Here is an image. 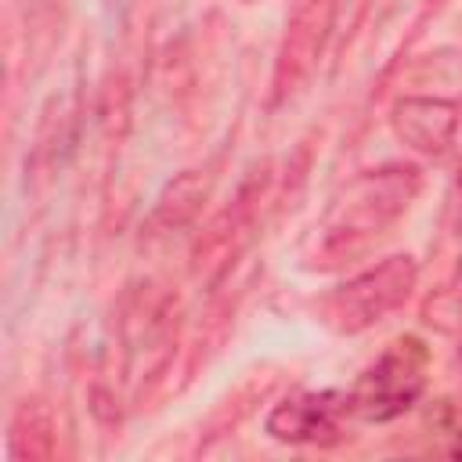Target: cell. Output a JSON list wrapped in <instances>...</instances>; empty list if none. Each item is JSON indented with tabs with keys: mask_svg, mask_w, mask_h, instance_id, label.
<instances>
[{
	"mask_svg": "<svg viewBox=\"0 0 462 462\" xmlns=\"http://www.w3.org/2000/svg\"><path fill=\"white\" fill-rule=\"evenodd\" d=\"M332 14H336V0H296L285 36H282V51L274 61V79H271V101L282 105L289 101L314 72L321 47L328 40L332 29Z\"/></svg>",
	"mask_w": 462,
	"mask_h": 462,
	"instance_id": "obj_4",
	"label": "cell"
},
{
	"mask_svg": "<svg viewBox=\"0 0 462 462\" xmlns=\"http://www.w3.org/2000/svg\"><path fill=\"white\" fill-rule=\"evenodd\" d=\"M343 415H350V397L336 390L292 393L267 415V433L282 444H339Z\"/></svg>",
	"mask_w": 462,
	"mask_h": 462,
	"instance_id": "obj_5",
	"label": "cell"
},
{
	"mask_svg": "<svg viewBox=\"0 0 462 462\" xmlns=\"http://www.w3.org/2000/svg\"><path fill=\"white\" fill-rule=\"evenodd\" d=\"M390 123L408 148L422 155H440L458 134V105L448 97H401Z\"/></svg>",
	"mask_w": 462,
	"mask_h": 462,
	"instance_id": "obj_6",
	"label": "cell"
},
{
	"mask_svg": "<svg viewBox=\"0 0 462 462\" xmlns=\"http://www.w3.org/2000/svg\"><path fill=\"white\" fill-rule=\"evenodd\" d=\"M32 440H40L47 448V455H51V444H54L51 419H47V411L40 404H25L14 415V426H11V455L14 458H40V448Z\"/></svg>",
	"mask_w": 462,
	"mask_h": 462,
	"instance_id": "obj_8",
	"label": "cell"
},
{
	"mask_svg": "<svg viewBox=\"0 0 462 462\" xmlns=\"http://www.w3.org/2000/svg\"><path fill=\"white\" fill-rule=\"evenodd\" d=\"M426 368H430V350L422 346L419 336H401L393 339L354 383L350 397V415L365 422H393L401 419L426 390Z\"/></svg>",
	"mask_w": 462,
	"mask_h": 462,
	"instance_id": "obj_2",
	"label": "cell"
},
{
	"mask_svg": "<svg viewBox=\"0 0 462 462\" xmlns=\"http://www.w3.org/2000/svg\"><path fill=\"white\" fill-rule=\"evenodd\" d=\"M455 433H458V440H455L448 451H451V455H462V430H455Z\"/></svg>",
	"mask_w": 462,
	"mask_h": 462,
	"instance_id": "obj_9",
	"label": "cell"
},
{
	"mask_svg": "<svg viewBox=\"0 0 462 462\" xmlns=\"http://www.w3.org/2000/svg\"><path fill=\"white\" fill-rule=\"evenodd\" d=\"M419 195L415 166H386L354 177L321 220L314 267H336L368 249Z\"/></svg>",
	"mask_w": 462,
	"mask_h": 462,
	"instance_id": "obj_1",
	"label": "cell"
},
{
	"mask_svg": "<svg viewBox=\"0 0 462 462\" xmlns=\"http://www.w3.org/2000/svg\"><path fill=\"white\" fill-rule=\"evenodd\" d=\"M415 278H419V267L408 253H397V256H386L383 263L368 267L365 274L343 282L339 289H332L321 303H318V314L328 328L343 332V336H354V332H365L372 325H379L386 314H393L415 289Z\"/></svg>",
	"mask_w": 462,
	"mask_h": 462,
	"instance_id": "obj_3",
	"label": "cell"
},
{
	"mask_svg": "<svg viewBox=\"0 0 462 462\" xmlns=\"http://www.w3.org/2000/svg\"><path fill=\"white\" fill-rule=\"evenodd\" d=\"M458 235H462V213H458Z\"/></svg>",
	"mask_w": 462,
	"mask_h": 462,
	"instance_id": "obj_10",
	"label": "cell"
},
{
	"mask_svg": "<svg viewBox=\"0 0 462 462\" xmlns=\"http://www.w3.org/2000/svg\"><path fill=\"white\" fill-rule=\"evenodd\" d=\"M209 195V177L202 173V170H184L173 184H166V191L159 195V202H155V209H152V217H148V231L152 235H162V231H173V227H184L195 213H199V206H202V199Z\"/></svg>",
	"mask_w": 462,
	"mask_h": 462,
	"instance_id": "obj_7",
	"label": "cell"
}]
</instances>
